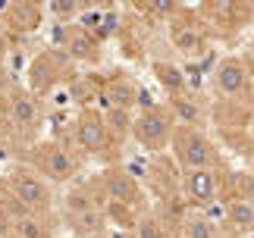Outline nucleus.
<instances>
[{
    "label": "nucleus",
    "instance_id": "obj_1",
    "mask_svg": "<svg viewBox=\"0 0 254 238\" xmlns=\"http://www.w3.org/2000/svg\"><path fill=\"white\" fill-rule=\"evenodd\" d=\"M9 188H13L16 204H22L25 213H38L44 207H51V191H47L44 178L38 173H28V170L13 173L9 176Z\"/></svg>",
    "mask_w": 254,
    "mask_h": 238
},
{
    "label": "nucleus",
    "instance_id": "obj_4",
    "mask_svg": "<svg viewBox=\"0 0 254 238\" xmlns=\"http://www.w3.org/2000/svg\"><path fill=\"white\" fill-rule=\"evenodd\" d=\"M35 163H38V170H41V176L57 178V182H63V178L72 176V154H66L63 147H57V144H44L41 151H38Z\"/></svg>",
    "mask_w": 254,
    "mask_h": 238
},
{
    "label": "nucleus",
    "instance_id": "obj_10",
    "mask_svg": "<svg viewBox=\"0 0 254 238\" xmlns=\"http://www.w3.org/2000/svg\"><path fill=\"white\" fill-rule=\"evenodd\" d=\"M217 85H220V91H226V94L242 91V85H245V69L239 63H223L220 75H217Z\"/></svg>",
    "mask_w": 254,
    "mask_h": 238
},
{
    "label": "nucleus",
    "instance_id": "obj_9",
    "mask_svg": "<svg viewBox=\"0 0 254 238\" xmlns=\"http://www.w3.org/2000/svg\"><path fill=\"white\" fill-rule=\"evenodd\" d=\"M104 185H107V191H110L113 201H123V204H126V201H132V197H135V182H132V176L123 173V170L107 173Z\"/></svg>",
    "mask_w": 254,
    "mask_h": 238
},
{
    "label": "nucleus",
    "instance_id": "obj_3",
    "mask_svg": "<svg viewBox=\"0 0 254 238\" xmlns=\"http://www.w3.org/2000/svg\"><path fill=\"white\" fill-rule=\"evenodd\" d=\"M176 147H179V160L185 163V170H207L213 163V147L207 144V138L198 132L182 128L176 135Z\"/></svg>",
    "mask_w": 254,
    "mask_h": 238
},
{
    "label": "nucleus",
    "instance_id": "obj_12",
    "mask_svg": "<svg viewBox=\"0 0 254 238\" xmlns=\"http://www.w3.org/2000/svg\"><path fill=\"white\" fill-rule=\"evenodd\" d=\"M94 207H101V204H97V197L88 191V188H72V191L66 194V210H69V213L94 210Z\"/></svg>",
    "mask_w": 254,
    "mask_h": 238
},
{
    "label": "nucleus",
    "instance_id": "obj_13",
    "mask_svg": "<svg viewBox=\"0 0 254 238\" xmlns=\"http://www.w3.org/2000/svg\"><path fill=\"white\" fill-rule=\"evenodd\" d=\"M19 238H47V232H44V226H41V220H35L32 213H19L16 216V229H13Z\"/></svg>",
    "mask_w": 254,
    "mask_h": 238
},
{
    "label": "nucleus",
    "instance_id": "obj_11",
    "mask_svg": "<svg viewBox=\"0 0 254 238\" xmlns=\"http://www.w3.org/2000/svg\"><path fill=\"white\" fill-rule=\"evenodd\" d=\"M69 54L79 60H91L94 57V38L85 28H72L69 32Z\"/></svg>",
    "mask_w": 254,
    "mask_h": 238
},
{
    "label": "nucleus",
    "instance_id": "obj_8",
    "mask_svg": "<svg viewBox=\"0 0 254 238\" xmlns=\"http://www.w3.org/2000/svg\"><path fill=\"white\" fill-rule=\"evenodd\" d=\"M69 223L75 226V232H79V235H88V238H97V235H104L107 216H104V210H101V207H94V210L69 213Z\"/></svg>",
    "mask_w": 254,
    "mask_h": 238
},
{
    "label": "nucleus",
    "instance_id": "obj_5",
    "mask_svg": "<svg viewBox=\"0 0 254 238\" xmlns=\"http://www.w3.org/2000/svg\"><path fill=\"white\" fill-rule=\"evenodd\" d=\"M6 110H9V122H13V128H19V132H32V128L38 125V119H41L38 104L28 94H22V91H16L13 97H9Z\"/></svg>",
    "mask_w": 254,
    "mask_h": 238
},
{
    "label": "nucleus",
    "instance_id": "obj_15",
    "mask_svg": "<svg viewBox=\"0 0 254 238\" xmlns=\"http://www.w3.org/2000/svg\"><path fill=\"white\" fill-rule=\"evenodd\" d=\"M229 220L242 226V229H248V226L254 223V204L251 201H236V204H229Z\"/></svg>",
    "mask_w": 254,
    "mask_h": 238
},
{
    "label": "nucleus",
    "instance_id": "obj_6",
    "mask_svg": "<svg viewBox=\"0 0 254 238\" xmlns=\"http://www.w3.org/2000/svg\"><path fill=\"white\" fill-rule=\"evenodd\" d=\"M75 138H79V144L85 151L101 154L107 147V122L97 119V116H82L79 125H75Z\"/></svg>",
    "mask_w": 254,
    "mask_h": 238
},
{
    "label": "nucleus",
    "instance_id": "obj_17",
    "mask_svg": "<svg viewBox=\"0 0 254 238\" xmlns=\"http://www.w3.org/2000/svg\"><path fill=\"white\" fill-rule=\"evenodd\" d=\"M248 238H254V229H248Z\"/></svg>",
    "mask_w": 254,
    "mask_h": 238
},
{
    "label": "nucleus",
    "instance_id": "obj_7",
    "mask_svg": "<svg viewBox=\"0 0 254 238\" xmlns=\"http://www.w3.org/2000/svg\"><path fill=\"white\" fill-rule=\"evenodd\" d=\"M213 191H217V178H213L210 170H189L185 173V194L191 197V201H210Z\"/></svg>",
    "mask_w": 254,
    "mask_h": 238
},
{
    "label": "nucleus",
    "instance_id": "obj_14",
    "mask_svg": "<svg viewBox=\"0 0 254 238\" xmlns=\"http://www.w3.org/2000/svg\"><path fill=\"white\" fill-rule=\"evenodd\" d=\"M185 238H217V229L207 216H189L185 220Z\"/></svg>",
    "mask_w": 254,
    "mask_h": 238
},
{
    "label": "nucleus",
    "instance_id": "obj_16",
    "mask_svg": "<svg viewBox=\"0 0 254 238\" xmlns=\"http://www.w3.org/2000/svg\"><path fill=\"white\" fill-rule=\"evenodd\" d=\"M138 238H163V232L154 220H141L138 223Z\"/></svg>",
    "mask_w": 254,
    "mask_h": 238
},
{
    "label": "nucleus",
    "instance_id": "obj_2",
    "mask_svg": "<svg viewBox=\"0 0 254 238\" xmlns=\"http://www.w3.org/2000/svg\"><path fill=\"white\" fill-rule=\"evenodd\" d=\"M170 135H173V125H170L167 113H160V110H144L141 119L135 122V138H138L148 151H160V147H167Z\"/></svg>",
    "mask_w": 254,
    "mask_h": 238
}]
</instances>
